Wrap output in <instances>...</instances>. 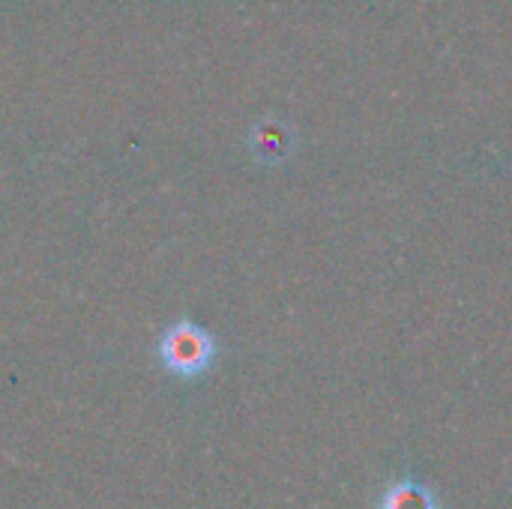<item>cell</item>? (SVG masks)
I'll return each instance as SVG.
<instances>
[{
    "instance_id": "cell-1",
    "label": "cell",
    "mask_w": 512,
    "mask_h": 509,
    "mask_svg": "<svg viewBox=\"0 0 512 509\" xmlns=\"http://www.w3.org/2000/svg\"><path fill=\"white\" fill-rule=\"evenodd\" d=\"M216 354H219L216 339H213L201 324H195V321H189V318L174 321V324L162 333V339H159V345H156L159 363H162L171 375L186 378V381H189V378H201V375L213 366Z\"/></svg>"
},
{
    "instance_id": "cell-2",
    "label": "cell",
    "mask_w": 512,
    "mask_h": 509,
    "mask_svg": "<svg viewBox=\"0 0 512 509\" xmlns=\"http://www.w3.org/2000/svg\"><path fill=\"white\" fill-rule=\"evenodd\" d=\"M378 509H441L432 489H426L417 480H399L387 486Z\"/></svg>"
},
{
    "instance_id": "cell-3",
    "label": "cell",
    "mask_w": 512,
    "mask_h": 509,
    "mask_svg": "<svg viewBox=\"0 0 512 509\" xmlns=\"http://www.w3.org/2000/svg\"><path fill=\"white\" fill-rule=\"evenodd\" d=\"M291 144H294V135L282 123H261L252 135V150L264 162H279L282 156L291 153Z\"/></svg>"
}]
</instances>
